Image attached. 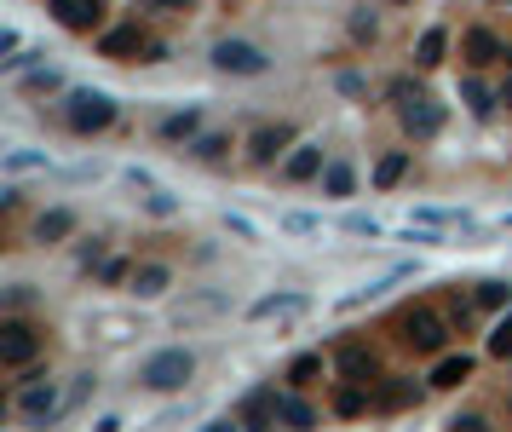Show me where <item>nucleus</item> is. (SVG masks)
Listing matches in <instances>:
<instances>
[{"instance_id": "nucleus-34", "label": "nucleus", "mask_w": 512, "mask_h": 432, "mask_svg": "<svg viewBox=\"0 0 512 432\" xmlns=\"http://www.w3.org/2000/svg\"><path fill=\"white\" fill-rule=\"evenodd\" d=\"M478 305H484V312H501L507 305V283H478Z\"/></svg>"}, {"instance_id": "nucleus-6", "label": "nucleus", "mask_w": 512, "mask_h": 432, "mask_svg": "<svg viewBox=\"0 0 512 432\" xmlns=\"http://www.w3.org/2000/svg\"><path fill=\"white\" fill-rule=\"evenodd\" d=\"M213 64L225 75H265V52L254 41H219L213 46Z\"/></svg>"}, {"instance_id": "nucleus-44", "label": "nucleus", "mask_w": 512, "mask_h": 432, "mask_svg": "<svg viewBox=\"0 0 512 432\" xmlns=\"http://www.w3.org/2000/svg\"><path fill=\"white\" fill-rule=\"evenodd\" d=\"M507 58H512V52H507Z\"/></svg>"}, {"instance_id": "nucleus-28", "label": "nucleus", "mask_w": 512, "mask_h": 432, "mask_svg": "<svg viewBox=\"0 0 512 432\" xmlns=\"http://www.w3.org/2000/svg\"><path fill=\"white\" fill-rule=\"evenodd\" d=\"M6 174L18 179V174H46V156L41 150H6Z\"/></svg>"}, {"instance_id": "nucleus-8", "label": "nucleus", "mask_w": 512, "mask_h": 432, "mask_svg": "<svg viewBox=\"0 0 512 432\" xmlns=\"http://www.w3.org/2000/svg\"><path fill=\"white\" fill-rule=\"evenodd\" d=\"M247 317L254 323H293V317H305V295H265V300L247 305Z\"/></svg>"}, {"instance_id": "nucleus-13", "label": "nucleus", "mask_w": 512, "mask_h": 432, "mask_svg": "<svg viewBox=\"0 0 512 432\" xmlns=\"http://www.w3.org/2000/svg\"><path fill=\"white\" fill-rule=\"evenodd\" d=\"M98 52L104 58H133V52H150V41H144V29L127 23V29H110V35L98 41Z\"/></svg>"}, {"instance_id": "nucleus-7", "label": "nucleus", "mask_w": 512, "mask_h": 432, "mask_svg": "<svg viewBox=\"0 0 512 432\" xmlns=\"http://www.w3.org/2000/svg\"><path fill=\"white\" fill-rule=\"evenodd\" d=\"M271 421H276V392H271V387L247 392L242 404H237V415H230V427H247V432H254V427H271Z\"/></svg>"}, {"instance_id": "nucleus-25", "label": "nucleus", "mask_w": 512, "mask_h": 432, "mask_svg": "<svg viewBox=\"0 0 512 432\" xmlns=\"http://www.w3.org/2000/svg\"><path fill=\"white\" fill-rule=\"evenodd\" d=\"M414 220L432 225V230H472V220H467V213H455V208H421Z\"/></svg>"}, {"instance_id": "nucleus-3", "label": "nucleus", "mask_w": 512, "mask_h": 432, "mask_svg": "<svg viewBox=\"0 0 512 432\" xmlns=\"http://www.w3.org/2000/svg\"><path fill=\"white\" fill-rule=\"evenodd\" d=\"M41 358V329L23 317H0V363L6 369H29Z\"/></svg>"}, {"instance_id": "nucleus-16", "label": "nucleus", "mask_w": 512, "mask_h": 432, "mask_svg": "<svg viewBox=\"0 0 512 432\" xmlns=\"http://www.w3.org/2000/svg\"><path fill=\"white\" fill-rule=\"evenodd\" d=\"M18 415H29V421H52L58 415V392L52 387H23L18 392Z\"/></svg>"}, {"instance_id": "nucleus-40", "label": "nucleus", "mask_w": 512, "mask_h": 432, "mask_svg": "<svg viewBox=\"0 0 512 432\" xmlns=\"http://www.w3.org/2000/svg\"><path fill=\"white\" fill-rule=\"evenodd\" d=\"M449 427H455V432H489V427H484V415H455Z\"/></svg>"}, {"instance_id": "nucleus-10", "label": "nucleus", "mask_w": 512, "mask_h": 432, "mask_svg": "<svg viewBox=\"0 0 512 432\" xmlns=\"http://www.w3.org/2000/svg\"><path fill=\"white\" fill-rule=\"evenodd\" d=\"M52 18L64 23V29H98L104 0H52Z\"/></svg>"}, {"instance_id": "nucleus-20", "label": "nucleus", "mask_w": 512, "mask_h": 432, "mask_svg": "<svg viewBox=\"0 0 512 432\" xmlns=\"http://www.w3.org/2000/svg\"><path fill=\"white\" fill-rule=\"evenodd\" d=\"M363 409H375V392H368L363 380H346V387L334 392V415H363Z\"/></svg>"}, {"instance_id": "nucleus-32", "label": "nucleus", "mask_w": 512, "mask_h": 432, "mask_svg": "<svg viewBox=\"0 0 512 432\" xmlns=\"http://www.w3.org/2000/svg\"><path fill=\"white\" fill-rule=\"evenodd\" d=\"M18 87L29 92V99H41V92H58V70H29Z\"/></svg>"}, {"instance_id": "nucleus-1", "label": "nucleus", "mask_w": 512, "mask_h": 432, "mask_svg": "<svg viewBox=\"0 0 512 432\" xmlns=\"http://www.w3.org/2000/svg\"><path fill=\"white\" fill-rule=\"evenodd\" d=\"M386 92H392V104H397V121H403V127H409L414 138H432V133L443 127V110H438V99H432V92H426L421 81L397 75V81L386 87Z\"/></svg>"}, {"instance_id": "nucleus-15", "label": "nucleus", "mask_w": 512, "mask_h": 432, "mask_svg": "<svg viewBox=\"0 0 512 432\" xmlns=\"http://www.w3.org/2000/svg\"><path fill=\"white\" fill-rule=\"evenodd\" d=\"M461 380H472V358H467V352H449V358H438V369H432V387L449 392V387H461Z\"/></svg>"}, {"instance_id": "nucleus-9", "label": "nucleus", "mask_w": 512, "mask_h": 432, "mask_svg": "<svg viewBox=\"0 0 512 432\" xmlns=\"http://www.w3.org/2000/svg\"><path fill=\"white\" fill-rule=\"evenodd\" d=\"M403 277H414V266H392V271H380V277H368L357 295L340 300V312H357V305H368V300H380V295H392V288L403 283Z\"/></svg>"}, {"instance_id": "nucleus-42", "label": "nucleus", "mask_w": 512, "mask_h": 432, "mask_svg": "<svg viewBox=\"0 0 512 432\" xmlns=\"http://www.w3.org/2000/svg\"><path fill=\"white\" fill-rule=\"evenodd\" d=\"M501 99H507V104H512V75H507V87H501Z\"/></svg>"}, {"instance_id": "nucleus-4", "label": "nucleus", "mask_w": 512, "mask_h": 432, "mask_svg": "<svg viewBox=\"0 0 512 432\" xmlns=\"http://www.w3.org/2000/svg\"><path fill=\"white\" fill-rule=\"evenodd\" d=\"M191 375H196L191 352H179V346H173V352H156V358L144 363V375H138V380H144L150 392H179V387H184Z\"/></svg>"}, {"instance_id": "nucleus-36", "label": "nucleus", "mask_w": 512, "mask_h": 432, "mask_svg": "<svg viewBox=\"0 0 512 432\" xmlns=\"http://www.w3.org/2000/svg\"><path fill=\"white\" fill-rule=\"evenodd\" d=\"M489 352H495V358H512V317H507L501 329L489 334Z\"/></svg>"}, {"instance_id": "nucleus-22", "label": "nucleus", "mask_w": 512, "mask_h": 432, "mask_svg": "<svg viewBox=\"0 0 512 432\" xmlns=\"http://www.w3.org/2000/svg\"><path fill=\"white\" fill-rule=\"evenodd\" d=\"M276 421H283V427H312L317 415H312V404H305V398H293V392H276Z\"/></svg>"}, {"instance_id": "nucleus-19", "label": "nucleus", "mask_w": 512, "mask_h": 432, "mask_svg": "<svg viewBox=\"0 0 512 432\" xmlns=\"http://www.w3.org/2000/svg\"><path fill=\"white\" fill-rule=\"evenodd\" d=\"M403 404H421L414 380H386V387H375V409H403Z\"/></svg>"}, {"instance_id": "nucleus-11", "label": "nucleus", "mask_w": 512, "mask_h": 432, "mask_svg": "<svg viewBox=\"0 0 512 432\" xmlns=\"http://www.w3.org/2000/svg\"><path fill=\"white\" fill-rule=\"evenodd\" d=\"M340 375H346V380H363V387H368V380H375L380 375V358H375V352H368V346H340Z\"/></svg>"}, {"instance_id": "nucleus-24", "label": "nucleus", "mask_w": 512, "mask_h": 432, "mask_svg": "<svg viewBox=\"0 0 512 432\" xmlns=\"http://www.w3.org/2000/svg\"><path fill=\"white\" fill-rule=\"evenodd\" d=\"M403 174H409V150H392V156L375 162V184H380V191H392Z\"/></svg>"}, {"instance_id": "nucleus-29", "label": "nucleus", "mask_w": 512, "mask_h": 432, "mask_svg": "<svg viewBox=\"0 0 512 432\" xmlns=\"http://www.w3.org/2000/svg\"><path fill=\"white\" fill-rule=\"evenodd\" d=\"M196 127H201L196 110H173V116L162 121V138H196Z\"/></svg>"}, {"instance_id": "nucleus-30", "label": "nucleus", "mask_w": 512, "mask_h": 432, "mask_svg": "<svg viewBox=\"0 0 512 432\" xmlns=\"http://www.w3.org/2000/svg\"><path fill=\"white\" fill-rule=\"evenodd\" d=\"M317 375H322V358H317V352H305V358L288 363V380H293V387H312Z\"/></svg>"}, {"instance_id": "nucleus-39", "label": "nucleus", "mask_w": 512, "mask_h": 432, "mask_svg": "<svg viewBox=\"0 0 512 432\" xmlns=\"http://www.w3.org/2000/svg\"><path fill=\"white\" fill-rule=\"evenodd\" d=\"M225 230H237V237H242V242H259V230H254V225H247V220H242V213H225Z\"/></svg>"}, {"instance_id": "nucleus-35", "label": "nucleus", "mask_w": 512, "mask_h": 432, "mask_svg": "<svg viewBox=\"0 0 512 432\" xmlns=\"http://www.w3.org/2000/svg\"><path fill=\"white\" fill-rule=\"evenodd\" d=\"M346 230L351 237H380V220L375 213H346Z\"/></svg>"}, {"instance_id": "nucleus-2", "label": "nucleus", "mask_w": 512, "mask_h": 432, "mask_svg": "<svg viewBox=\"0 0 512 432\" xmlns=\"http://www.w3.org/2000/svg\"><path fill=\"white\" fill-rule=\"evenodd\" d=\"M64 121H70V133H104V127L116 121V99H110V92H92V87H81V92H70Z\"/></svg>"}, {"instance_id": "nucleus-43", "label": "nucleus", "mask_w": 512, "mask_h": 432, "mask_svg": "<svg viewBox=\"0 0 512 432\" xmlns=\"http://www.w3.org/2000/svg\"><path fill=\"white\" fill-rule=\"evenodd\" d=\"M501 6H512V0H501Z\"/></svg>"}, {"instance_id": "nucleus-21", "label": "nucleus", "mask_w": 512, "mask_h": 432, "mask_svg": "<svg viewBox=\"0 0 512 432\" xmlns=\"http://www.w3.org/2000/svg\"><path fill=\"white\" fill-rule=\"evenodd\" d=\"M70 230H75V213L70 208H52V213H41V220H35V242H64Z\"/></svg>"}, {"instance_id": "nucleus-27", "label": "nucleus", "mask_w": 512, "mask_h": 432, "mask_svg": "<svg viewBox=\"0 0 512 432\" xmlns=\"http://www.w3.org/2000/svg\"><path fill=\"white\" fill-rule=\"evenodd\" d=\"M351 184H357V174H351L346 162H329V167H322V191H329V196H351Z\"/></svg>"}, {"instance_id": "nucleus-5", "label": "nucleus", "mask_w": 512, "mask_h": 432, "mask_svg": "<svg viewBox=\"0 0 512 432\" xmlns=\"http://www.w3.org/2000/svg\"><path fill=\"white\" fill-rule=\"evenodd\" d=\"M403 346H409V352H426V358H438V352L449 346V323L421 305V312L403 317Z\"/></svg>"}, {"instance_id": "nucleus-38", "label": "nucleus", "mask_w": 512, "mask_h": 432, "mask_svg": "<svg viewBox=\"0 0 512 432\" xmlns=\"http://www.w3.org/2000/svg\"><path fill=\"white\" fill-rule=\"evenodd\" d=\"M283 230H293V237H312V230H317V220H312V213H288V220H283Z\"/></svg>"}, {"instance_id": "nucleus-33", "label": "nucleus", "mask_w": 512, "mask_h": 432, "mask_svg": "<svg viewBox=\"0 0 512 432\" xmlns=\"http://www.w3.org/2000/svg\"><path fill=\"white\" fill-rule=\"evenodd\" d=\"M144 208H150V213H156V220H173V213H179V202H173V196H167V191H156V184H150V196H144Z\"/></svg>"}, {"instance_id": "nucleus-17", "label": "nucleus", "mask_w": 512, "mask_h": 432, "mask_svg": "<svg viewBox=\"0 0 512 432\" xmlns=\"http://www.w3.org/2000/svg\"><path fill=\"white\" fill-rule=\"evenodd\" d=\"M495 58H507V46L495 41L489 29H467V64L484 70V64H495Z\"/></svg>"}, {"instance_id": "nucleus-37", "label": "nucleus", "mask_w": 512, "mask_h": 432, "mask_svg": "<svg viewBox=\"0 0 512 432\" xmlns=\"http://www.w3.org/2000/svg\"><path fill=\"white\" fill-rule=\"evenodd\" d=\"M104 283H133V271H127V259H104Z\"/></svg>"}, {"instance_id": "nucleus-41", "label": "nucleus", "mask_w": 512, "mask_h": 432, "mask_svg": "<svg viewBox=\"0 0 512 432\" xmlns=\"http://www.w3.org/2000/svg\"><path fill=\"white\" fill-rule=\"evenodd\" d=\"M150 6H156V12H191L196 0H150Z\"/></svg>"}, {"instance_id": "nucleus-26", "label": "nucleus", "mask_w": 512, "mask_h": 432, "mask_svg": "<svg viewBox=\"0 0 512 432\" xmlns=\"http://www.w3.org/2000/svg\"><path fill=\"white\" fill-rule=\"evenodd\" d=\"M461 99L472 104V116H489V110H495V92L478 81V75H467V81H461Z\"/></svg>"}, {"instance_id": "nucleus-14", "label": "nucleus", "mask_w": 512, "mask_h": 432, "mask_svg": "<svg viewBox=\"0 0 512 432\" xmlns=\"http://www.w3.org/2000/svg\"><path fill=\"white\" fill-rule=\"evenodd\" d=\"M288 145H293V133H288V127H259L254 138H247V156H254V162H276Z\"/></svg>"}, {"instance_id": "nucleus-12", "label": "nucleus", "mask_w": 512, "mask_h": 432, "mask_svg": "<svg viewBox=\"0 0 512 432\" xmlns=\"http://www.w3.org/2000/svg\"><path fill=\"white\" fill-rule=\"evenodd\" d=\"M322 174V145H293V156L283 162V179L288 184H305V179H317Z\"/></svg>"}, {"instance_id": "nucleus-23", "label": "nucleus", "mask_w": 512, "mask_h": 432, "mask_svg": "<svg viewBox=\"0 0 512 432\" xmlns=\"http://www.w3.org/2000/svg\"><path fill=\"white\" fill-rule=\"evenodd\" d=\"M443 52H449V35H443V29H426L421 46H414V64L432 70V64H443Z\"/></svg>"}, {"instance_id": "nucleus-31", "label": "nucleus", "mask_w": 512, "mask_h": 432, "mask_svg": "<svg viewBox=\"0 0 512 432\" xmlns=\"http://www.w3.org/2000/svg\"><path fill=\"white\" fill-rule=\"evenodd\" d=\"M225 150H230V138H225V133H201L196 145H191V156H196V162H219Z\"/></svg>"}, {"instance_id": "nucleus-18", "label": "nucleus", "mask_w": 512, "mask_h": 432, "mask_svg": "<svg viewBox=\"0 0 512 432\" xmlns=\"http://www.w3.org/2000/svg\"><path fill=\"white\" fill-rule=\"evenodd\" d=\"M167 283H173V271H167V266H138V271H133V295H138V300L167 295Z\"/></svg>"}]
</instances>
